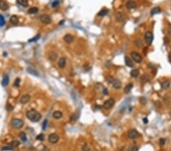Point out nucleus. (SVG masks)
Wrapping results in <instances>:
<instances>
[{"label": "nucleus", "mask_w": 171, "mask_h": 151, "mask_svg": "<svg viewBox=\"0 0 171 151\" xmlns=\"http://www.w3.org/2000/svg\"><path fill=\"white\" fill-rule=\"evenodd\" d=\"M26 116L27 118H28L30 121L32 122H38L40 121L41 119V115L39 113V112L34 109V108H31V109L28 110L27 111L26 113Z\"/></svg>", "instance_id": "nucleus-1"}, {"label": "nucleus", "mask_w": 171, "mask_h": 151, "mask_svg": "<svg viewBox=\"0 0 171 151\" xmlns=\"http://www.w3.org/2000/svg\"><path fill=\"white\" fill-rule=\"evenodd\" d=\"M11 125L13 127L16 129H21V127L24 126V121H22L21 119L19 118H14L11 120Z\"/></svg>", "instance_id": "nucleus-2"}, {"label": "nucleus", "mask_w": 171, "mask_h": 151, "mask_svg": "<svg viewBox=\"0 0 171 151\" xmlns=\"http://www.w3.org/2000/svg\"><path fill=\"white\" fill-rule=\"evenodd\" d=\"M131 57H132V59L135 63H142V55L140 53L135 52V51H133V52L131 53Z\"/></svg>", "instance_id": "nucleus-3"}, {"label": "nucleus", "mask_w": 171, "mask_h": 151, "mask_svg": "<svg viewBox=\"0 0 171 151\" xmlns=\"http://www.w3.org/2000/svg\"><path fill=\"white\" fill-rule=\"evenodd\" d=\"M153 39H154V36H153V33L151 31H147L145 34V41L146 42V44L147 45H151L153 42Z\"/></svg>", "instance_id": "nucleus-4"}, {"label": "nucleus", "mask_w": 171, "mask_h": 151, "mask_svg": "<svg viewBox=\"0 0 171 151\" xmlns=\"http://www.w3.org/2000/svg\"><path fill=\"white\" fill-rule=\"evenodd\" d=\"M114 104H115V100L113 99H109L104 102L103 107V108H105V109L108 110V109H110V108L113 107Z\"/></svg>", "instance_id": "nucleus-5"}, {"label": "nucleus", "mask_w": 171, "mask_h": 151, "mask_svg": "<svg viewBox=\"0 0 171 151\" xmlns=\"http://www.w3.org/2000/svg\"><path fill=\"white\" fill-rule=\"evenodd\" d=\"M40 20L42 23H44L45 25H49L52 22V19L51 17L48 15H42L40 17Z\"/></svg>", "instance_id": "nucleus-6"}, {"label": "nucleus", "mask_w": 171, "mask_h": 151, "mask_svg": "<svg viewBox=\"0 0 171 151\" xmlns=\"http://www.w3.org/2000/svg\"><path fill=\"white\" fill-rule=\"evenodd\" d=\"M128 137H129V139L135 140V139H137L139 137V134L135 129H132L128 133Z\"/></svg>", "instance_id": "nucleus-7"}, {"label": "nucleus", "mask_w": 171, "mask_h": 151, "mask_svg": "<svg viewBox=\"0 0 171 151\" xmlns=\"http://www.w3.org/2000/svg\"><path fill=\"white\" fill-rule=\"evenodd\" d=\"M59 137L56 134H49V137H48L49 142L51 143V144H56V143L59 141Z\"/></svg>", "instance_id": "nucleus-8"}, {"label": "nucleus", "mask_w": 171, "mask_h": 151, "mask_svg": "<svg viewBox=\"0 0 171 151\" xmlns=\"http://www.w3.org/2000/svg\"><path fill=\"white\" fill-rule=\"evenodd\" d=\"M125 18H126L125 15H124V13L122 12V11H118V12L116 13V19L117 20V21L122 22V21H123L124 20H125Z\"/></svg>", "instance_id": "nucleus-9"}, {"label": "nucleus", "mask_w": 171, "mask_h": 151, "mask_svg": "<svg viewBox=\"0 0 171 151\" xmlns=\"http://www.w3.org/2000/svg\"><path fill=\"white\" fill-rule=\"evenodd\" d=\"M137 6V4L135 1H132V0H130V1H128L126 3V9H135V8H136Z\"/></svg>", "instance_id": "nucleus-10"}, {"label": "nucleus", "mask_w": 171, "mask_h": 151, "mask_svg": "<svg viewBox=\"0 0 171 151\" xmlns=\"http://www.w3.org/2000/svg\"><path fill=\"white\" fill-rule=\"evenodd\" d=\"M111 84L112 85L113 88L116 89H119L122 87V83L120 82V80L116 79H114L113 80H112V82Z\"/></svg>", "instance_id": "nucleus-11"}, {"label": "nucleus", "mask_w": 171, "mask_h": 151, "mask_svg": "<svg viewBox=\"0 0 171 151\" xmlns=\"http://www.w3.org/2000/svg\"><path fill=\"white\" fill-rule=\"evenodd\" d=\"M9 9V6L8 3L4 0H0V9L2 11H6Z\"/></svg>", "instance_id": "nucleus-12"}, {"label": "nucleus", "mask_w": 171, "mask_h": 151, "mask_svg": "<svg viewBox=\"0 0 171 151\" xmlns=\"http://www.w3.org/2000/svg\"><path fill=\"white\" fill-rule=\"evenodd\" d=\"M63 39L67 44H71L72 42H73V41H74V37L72 35V34H65V35L64 36Z\"/></svg>", "instance_id": "nucleus-13"}, {"label": "nucleus", "mask_w": 171, "mask_h": 151, "mask_svg": "<svg viewBox=\"0 0 171 151\" xmlns=\"http://www.w3.org/2000/svg\"><path fill=\"white\" fill-rule=\"evenodd\" d=\"M30 100V96L29 95H24V96H22L20 99V102L23 104H27L29 102V101Z\"/></svg>", "instance_id": "nucleus-14"}, {"label": "nucleus", "mask_w": 171, "mask_h": 151, "mask_svg": "<svg viewBox=\"0 0 171 151\" xmlns=\"http://www.w3.org/2000/svg\"><path fill=\"white\" fill-rule=\"evenodd\" d=\"M58 65H59V68L63 69L65 67V65H66V59H65V57H61L59 59V60Z\"/></svg>", "instance_id": "nucleus-15"}, {"label": "nucleus", "mask_w": 171, "mask_h": 151, "mask_svg": "<svg viewBox=\"0 0 171 151\" xmlns=\"http://www.w3.org/2000/svg\"><path fill=\"white\" fill-rule=\"evenodd\" d=\"M124 60H125V63L128 67H133V62L131 60V58L129 57L126 56L125 59Z\"/></svg>", "instance_id": "nucleus-16"}, {"label": "nucleus", "mask_w": 171, "mask_h": 151, "mask_svg": "<svg viewBox=\"0 0 171 151\" xmlns=\"http://www.w3.org/2000/svg\"><path fill=\"white\" fill-rule=\"evenodd\" d=\"M9 77L8 75H5L3 76V79L2 80V86L5 87L9 85Z\"/></svg>", "instance_id": "nucleus-17"}, {"label": "nucleus", "mask_w": 171, "mask_h": 151, "mask_svg": "<svg viewBox=\"0 0 171 151\" xmlns=\"http://www.w3.org/2000/svg\"><path fill=\"white\" fill-rule=\"evenodd\" d=\"M161 86L163 89H168L170 87V82L169 80L164 81L163 83H161Z\"/></svg>", "instance_id": "nucleus-18"}, {"label": "nucleus", "mask_w": 171, "mask_h": 151, "mask_svg": "<svg viewBox=\"0 0 171 151\" xmlns=\"http://www.w3.org/2000/svg\"><path fill=\"white\" fill-rule=\"evenodd\" d=\"M53 118H55L56 120L60 119L62 117H63V112H61L59 111H55L53 113Z\"/></svg>", "instance_id": "nucleus-19"}, {"label": "nucleus", "mask_w": 171, "mask_h": 151, "mask_svg": "<svg viewBox=\"0 0 171 151\" xmlns=\"http://www.w3.org/2000/svg\"><path fill=\"white\" fill-rule=\"evenodd\" d=\"M10 22L11 23L12 25H16L18 24V18L16 15H12L11 18H10Z\"/></svg>", "instance_id": "nucleus-20"}, {"label": "nucleus", "mask_w": 171, "mask_h": 151, "mask_svg": "<svg viewBox=\"0 0 171 151\" xmlns=\"http://www.w3.org/2000/svg\"><path fill=\"white\" fill-rule=\"evenodd\" d=\"M130 75L132 78H137L139 76V70L138 69H134L130 72Z\"/></svg>", "instance_id": "nucleus-21"}, {"label": "nucleus", "mask_w": 171, "mask_h": 151, "mask_svg": "<svg viewBox=\"0 0 171 151\" xmlns=\"http://www.w3.org/2000/svg\"><path fill=\"white\" fill-rule=\"evenodd\" d=\"M132 88H133V85L132 84V83L128 84L127 86H126V87L124 88V92H125L126 94L129 93V92H131V90L132 89Z\"/></svg>", "instance_id": "nucleus-22"}, {"label": "nucleus", "mask_w": 171, "mask_h": 151, "mask_svg": "<svg viewBox=\"0 0 171 151\" xmlns=\"http://www.w3.org/2000/svg\"><path fill=\"white\" fill-rule=\"evenodd\" d=\"M108 12H109V10H108V9H101V10H100L99 12L98 13V16H100V17H103V16H105V15H107L108 14Z\"/></svg>", "instance_id": "nucleus-23"}, {"label": "nucleus", "mask_w": 171, "mask_h": 151, "mask_svg": "<svg viewBox=\"0 0 171 151\" xmlns=\"http://www.w3.org/2000/svg\"><path fill=\"white\" fill-rule=\"evenodd\" d=\"M161 11V9L160 7H154V9H152V10L151 11V15H157L158 13H160Z\"/></svg>", "instance_id": "nucleus-24"}, {"label": "nucleus", "mask_w": 171, "mask_h": 151, "mask_svg": "<svg viewBox=\"0 0 171 151\" xmlns=\"http://www.w3.org/2000/svg\"><path fill=\"white\" fill-rule=\"evenodd\" d=\"M17 2L24 7H27L28 5V0H17Z\"/></svg>", "instance_id": "nucleus-25"}, {"label": "nucleus", "mask_w": 171, "mask_h": 151, "mask_svg": "<svg viewBox=\"0 0 171 151\" xmlns=\"http://www.w3.org/2000/svg\"><path fill=\"white\" fill-rule=\"evenodd\" d=\"M38 11H39V9L37 7H32L28 9V13L29 14H35V13H37Z\"/></svg>", "instance_id": "nucleus-26"}, {"label": "nucleus", "mask_w": 171, "mask_h": 151, "mask_svg": "<svg viewBox=\"0 0 171 151\" xmlns=\"http://www.w3.org/2000/svg\"><path fill=\"white\" fill-rule=\"evenodd\" d=\"M56 58H57V55H56V53H55L54 52H51L49 54V59L50 60L54 61L56 60Z\"/></svg>", "instance_id": "nucleus-27"}, {"label": "nucleus", "mask_w": 171, "mask_h": 151, "mask_svg": "<svg viewBox=\"0 0 171 151\" xmlns=\"http://www.w3.org/2000/svg\"><path fill=\"white\" fill-rule=\"evenodd\" d=\"M19 137H20L21 140L24 143H25L27 141V136H26V134L24 132H21L20 134H19Z\"/></svg>", "instance_id": "nucleus-28"}, {"label": "nucleus", "mask_w": 171, "mask_h": 151, "mask_svg": "<svg viewBox=\"0 0 171 151\" xmlns=\"http://www.w3.org/2000/svg\"><path fill=\"white\" fill-rule=\"evenodd\" d=\"M28 72L30 74H32L33 76H38L39 74L37 73V72L35 70V69H32V68H28Z\"/></svg>", "instance_id": "nucleus-29"}, {"label": "nucleus", "mask_w": 171, "mask_h": 151, "mask_svg": "<svg viewBox=\"0 0 171 151\" xmlns=\"http://www.w3.org/2000/svg\"><path fill=\"white\" fill-rule=\"evenodd\" d=\"M135 46H136V47H138V48L142 47V45H143L142 41L141 40H140V39H136V40H135Z\"/></svg>", "instance_id": "nucleus-30"}, {"label": "nucleus", "mask_w": 171, "mask_h": 151, "mask_svg": "<svg viewBox=\"0 0 171 151\" xmlns=\"http://www.w3.org/2000/svg\"><path fill=\"white\" fill-rule=\"evenodd\" d=\"M5 24V18H4V17L2 16V15H0V27H2L4 26Z\"/></svg>", "instance_id": "nucleus-31"}, {"label": "nucleus", "mask_w": 171, "mask_h": 151, "mask_svg": "<svg viewBox=\"0 0 171 151\" xmlns=\"http://www.w3.org/2000/svg\"><path fill=\"white\" fill-rule=\"evenodd\" d=\"M40 34H37V36H35L34 37H33V38H31L30 40H29L28 42H34V41H38L39 39H40Z\"/></svg>", "instance_id": "nucleus-32"}, {"label": "nucleus", "mask_w": 171, "mask_h": 151, "mask_svg": "<svg viewBox=\"0 0 171 151\" xmlns=\"http://www.w3.org/2000/svg\"><path fill=\"white\" fill-rule=\"evenodd\" d=\"M129 151H138V147L135 145H132L129 148Z\"/></svg>", "instance_id": "nucleus-33"}, {"label": "nucleus", "mask_w": 171, "mask_h": 151, "mask_svg": "<svg viewBox=\"0 0 171 151\" xmlns=\"http://www.w3.org/2000/svg\"><path fill=\"white\" fill-rule=\"evenodd\" d=\"M19 144H20V143H19L18 141H14L12 143H11V146L12 148H15V147H17V146L19 145Z\"/></svg>", "instance_id": "nucleus-34"}, {"label": "nucleus", "mask_w": 171, "mask_h": 151, "mask_svg": "<svg viewBox=\"0 0 171 151\" xmlns=\"http://www.w3.org/2000/svg\"><path fill=\"white\" fill-rule=\"evenodd\" d=\"M20 83H21V79H20V78H17L15 80L14 86H15V87H18L19 85H20Z\"/></svg>", "instance_id": "nucleus-35"}, {"label": "nucleus", "mask_w": 171, "mask_h": 151, "mask_svg": "<svg viewBox=\"0 0 171 151\" xmlns=\"http://www.w3.org/2000/svg\"><path fill=\"white\" fill-rule=\"evenodd\" d=\"M36 140H38V141H44V135L43 134H39L38 136L36 137Z\"/></svg>", "instance_id": "nucleus-36"}, {"label": "nucleus", "mask_w": 171, "mask_h": 151, "mask_svg": "<svg viewBox=\"0 0 171 151\" xmlns=\"http://www.w3.org/2000/svg\"><path fill=\"white\" fill-rule=\"evenodd\" d=\"M81 150H82V151H91V149L90 147L87 145V144H85L82 146V148H81Z\"/></svg>", "instance_id": "nucleus-37"}, {"label": "nucleus", "mask_w": 171, "mask_h": 151, "mask_svg": "<svg viewBox=\"0 0 171 151\" xmlns=\"http://www.w3.org/2000/svg\"><path fill=\"white\" fill-rule=\"evenodd\" d=\"M139 101L142 104H146V103H147V100L145 97H141L139 99Z\"/></svg>", "instance_id": "nucleus-38"}, {"label": "nucleus", "mask_w": 171, "mask_h": 151, "mask_svg": "<svg viewBox=\"0 0 171 151\" xmlns=\"http://www.w3.org/2000/svg\"><path fill=\"white\" fill-rule=\"evenodd\" d=\"M159 143H160V144L161 146H164L165 144V143H166V140L164 138H161L160 140H159Z\"/></svg>", "instance_id": "nucleus-39"}, {"label": "nucleus", "mask_w": 171, "mask_h": 151, "mask_svg": "<svg viewBox=\"0 0 171 151\" xmlns=\"http://www.w3.org/2000/svg\"><path fill=\"white\" fill-rule=\"evenodd\" d=\"M46 126H47V120L46 119V120H44V123H43V125H42L43 130H45Z\"/></svg>", "instance_id": "nucleus-40"}, {"label": "nucleus", "mask_w": 171, "mask_h": 151, "mask_svg": "<svg viewBox=\"0 0 171 151\" xmlns=\"http://www.w3.org/2000/svg\"><path fill=\"white\" fill-rule=\"evenodd\" d=\"M6 109L9 111H11L13 109V107L11 105V104H7V106H6Z\"/></svg>", "instance_id": "nucleus-41"}, {"label": "nucleus", "mask_w": 171, "mask_h": 151, "mask_svg": "<svg viewBox=\"0 0 171 151\" xmlns=\"http://www.w3.org/2000/svg\"><path fill=\"white\" fill-rule=\"evenodd\" d=\"M59 5V2H58V1H55V2H53V3H52V6L53 7H56V6H58Z\"/></svg>", "instance_id": "nucleus-42"}, {"label": "nucleus", "mask_w": 171, "mask_h": 151, "mask_svg": "<svg viewBox=\"0 0 171 151\" xmlns=\"http://www.w3.org/2000/svg\"><path fill=\"white\" fill-rule=\"evenodd\" d=\"M103 93L104 95H108V91H107V88H103Z\"/></svg>", "instance_id": "nucleus-43"}, {"label": "nucleus", "mask_w": 171, "mask_h": 151, "mask_svg": "<svg viewBox=\"0 0 171 151\" xmlns=\"http://www.w3.org/2000/svg\"><path fill=\"white\" fill-rule=\"evenodd\" d=\"M143 121H144V123H145V124H147V119L146 118H145L143 119Z\"/></svg>", "instance_id": "nucleus-44"}, {"label": "nucleus", "mask_w": 171, "mask_h": 151, "mask_svg": "<svg viewBox=\"0 0 171 151\" xmlns=\"http://www.w3.org/2000/svg\"><path fill=\"white\" fill-rule=\"evenodd\" d=\"M168 33H169V34L171 36V27L169 28V30H168Z\"/></svg>", "instance_id": "nucleus-45"}, {"label": "nucleus", "mask_w": 171, "mask_h": 151, "mask_svg": "<svg viewBox=\"0 0 171 151\" xmlns=\"http://www.w3.org/2000/svg\"><path fill=\"white\" fill-rule=\"evenodd\" d=\"M168 57H169V60H170V61L171 62V53H170V54H169Z\"/></svg>", "instance_id": "nucleus-46"}]
</instances>
